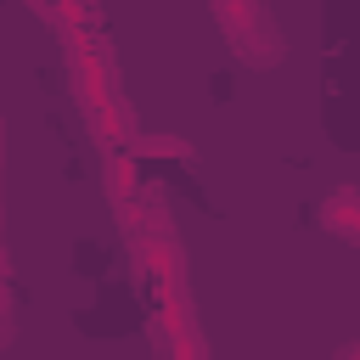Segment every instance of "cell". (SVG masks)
<instances>
[{
  "mask_svg": "<svg viewBox=\"0 0 360 360\" xmlns=\"http://www.w3.org/2000/svg\"><path fill=\"white\" fill-rule=\"evenodd\" d=\"M321 214H326V225H332L338 236L360 242V191H338V197H332V202H326Z\"/></svg>",
  "mask_w": 360,
  "mask_h": 360,
  "instance_id": "obj_1",
  "label": "cell"
}]
</instances>
